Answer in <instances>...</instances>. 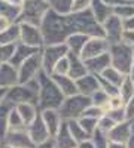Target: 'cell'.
Returning a JSON list of instances; mask_svg holds the SVG:
<instances>
[{"instance_id":"44dd1931","label":"cell","mask_w":134,"mask_h":148,"mask_svg":"<svg viewBox=\"0 0 134 148\" xmlns=\"http://www.w3.org/2000/svg\"><path fill=\"white\" fill-rule=\"evenodd\" d=\"M67 59H69V74L67 76L72 77L73 80H78L81 77H83L85 74H88L87 67L83 64V59L79 55L75 53H67Z\"/></svg>"},{"instance_id":"5bb4252c","label":"cell","mask_w":134,"mask_h":148,"mask_svg":"<svg viewBox=\"0 0 134 148\" xmlns=\"http://www.w3.org/2000/svg\"><path fill=\"white\" fill-rule=\"evenodd\" d=\"M131 138V123L130 120H125L122 123L115 125L110 132L107 133V139L112 142H121V144H127Z\"/></svg>"},{"instance_id":"5b68a950","label":"cell","mask_w":134,"mask_h":148,"mask_svg":"<svg viewBox=\"0 0 134 148\" xmlns=\"http://www.w3.org/2000/svg\"><path fill=\"white\" fill-rule=\"evenodd\" d=\"M49 9L51 8L46 3V0H26L21 6L17 24H28V25L39 27Z\"/></svg>"},{"instance_id":"7402d4cb","label":"cell","mask_w":134,"mask_h":148,"mask_svg":"<svg viewBox=\"0 0 134 148\" xmlns=\"http://www.w3.org/2000/svg\"><path fill=\"white\" fill-rule=\"evenodd\" d=\"M52 80L55 82V84L58 86L60 92L63 93L64 98L67 96H73L78 93V88H76V82L69 76H57V74H51Z\"/></svg>"},{"instance_id":"83f0119b","label":"cell","mask_w":134,"mask_h":148,"mask_svg":"<svg viewBox=\"0 0 134 148\" xmlns=\"http://www.w3.org/2000/svg\"><path fill=\"white\" fill-rule=\"evenodd\" d=\"M99 76H100L103 80H106L107 83L113 84L115 88H119V84L122 83V80H124V77H125L122 73L118 71L116 68H113L112 65H109L101 74H99Z\"/></svg>"},{"instance_id":"603a6c76","label":"cell","mask_w":134,"mask_h":148,"mask_svg":"<svg viewBox=\"0 0 134 148\" xmlns=\"http://www.w3.org/2000/svg\"><path fill=\"white\" fill-rule=\"evenodd\" d=\"M90 10L94 16V19L97 21L101 25V24L110 16L113 15V9L110 6H107L103 0H92L91 2V6H90Z\"/></svg>"},{"instance_id":"d6a6232c","label":"cell","mask_w":134,"mask_h":148,"mask_svg":"<svg viewBox=\"0 0 134 148\" xmlns=\"http://www.w3.org/2000/svg\"><path fill=\"white\" fill-rule=\"evenodd\" d=\"M113 15H115V16H118L119 19H122V21L130 19V18L134 15V5L127 2V3L121 5V6L113 8Z\"/></svg>"},{"instance_id":"9c48e42d","label":"cell","mask_w":134,"mask_h":148,"mask_svg":"<svg viewBox=\"0 0 134 148\" xmlns=\"http://www.w3.org/2000/svg\"><path fill=\"white\" fill-rule=\"evenodd\" d=\"M101 30H103V37L109 42V45L118 43L122 40V34L125 31L124 21L115 15H110L101 24Z\"/></svg>"},{"instance_id":"ffe728a7","label":"cell","mask_w":134,"mask_h":148,"mask_svg":"<svg viewBox=\"0 0 134 148\" xmlns=\"http://www.w3.org/2000/svg\"><path fill=\"white\" fill-rule=\"evenodd\" d=\"M15 84H18V70L9 62L2 64L0 65V88L9 89Z\"/></svg>"},{"instance_id":"52a82bcc","label":"cell","mask_w":134,"mask_h":148,"mask_svg":"<svg viewBox=\"0 0 134 148\" xmlns=\"http://www.w3.org/2000/svg\"><path fill=\"white\" fill-rule=\"evenodd\" d=\"M67 53H69V49H67V46L64 43L45 45L40 49V55H42V71H45L48 76H51L55 64L61 58H64Z\"/></svg>"},{"instance_id":"e575fe53","label":"cell","mask_w":134,"mask_h":148,"mask_svg":"<svg viewBox=\"0 0 134 148\" xmlns=\"http://www.w3.org/2000/svg\"><path fill=\"white\" fill-rule=\"evenodd\" d=\"M78 121H79V125L82 126V129L91 136V135L95 132V129H97V121L99 120L90 119V117H81V119H78Z\"/></svg>"},{"instance_id":"d4e9b609","label":"cell","mask_w":134,"mask_h":148,"mask_svg":"<svg viewBox=\"0 0 134 148\" xmlns=\"http://www.w3.org/2000/svg\"><path fill=\"white\" fill-rule=\"evenodd\" d=\"M90 39L88 36H85V34H81V33H76V34H72L69 36L64 45L67 46L69 49V52L70 53H75V55H81L82 52V49L85 46V43H87V40Z\"/></svg>"},{"instance_id":"bcb514c9","label":"cell","mask_w":134,"mask_h":148,"mask_svg":"<svg viewBox=\"0 0 134 148\" xmlns=\"http://www.w3.org/2000/svg\"><path fill=\"white\" fill-rule=\"evenodd\" d=\"M78 148H95V145H94L92 139L90 138V139H87V141L79 142V144H78Z\"/></svg>"},{"instance_id":"7a4b0ae2","label":"cell","mask_w":134,"mask_h":148,"mask_svg":"<svg viewBox=\"0 0 134 148\" xmlns=\"http://www.w3.org/2000/svg\"><path fill=\"white\" fill-rule=\"evenodd\" d=\"M39 83V93H37V110H58L61 105L64 96L60 92L58 86L52 80L51 76H48L45 71H40L37 76Z\"/></svg>"},{"instance_id":"8992f818","label":"cell","mask_w":134,"mask_h":148,"mask_svg":"<svg viewBox=\"0 0 134 148\" xmlns=\"http://www.w3.org/2000/svg\"><path fill=\"white\" fill-rule=\"evenodd\" d=\"M91 105L90 96H83L81 93H76L73 96H67L63 99L61 105L58 108V114L63 121H70V120H78L82 117L83 111L87 107Z\"/></svg>"},{"instance_id":"3957f363","label":"cell","mask_w":134,"mask_h":148,"mask_svg":"<svg viewBox=\"0 0 134 148\" xmlns=\"http://www.w3.org/2000/svg\"><path fill=\"white\" fill-rule=\"evenodd\" d=\"M107 53L110 56V65L124 76H128L134 62V47L124 42H118L109 46Z\"/></svg>"},{"instance_id":"60d3db41","label":"cell","mask_w":134,"mask_h":148,"mask_svg":"<svg viewBox=\"0 0 134 148\" xmlns=\"http://www.w3.org/2000/svg\"><path fill=\"white\" fill-rule=\"evenodd\" d=\"M92 0H73L72 6H70V12H83L88 10L91 6Z\"/></svg>"},{"instance_id":"cb8c5ba5","label":"cell","mask_w":134,"mask_h":148,"mask_svg":"<svg viewBox=\"0 0 134 148\" xmlns=\"http://www.w3.org/2000/svg\"><path fill=\"white\" fill-rule=\"evenodd\" d=\"M15 110L18 111V114H19L21 120L24 121V125H26V127H27V126L30 125V123L36 119V116L39 114L37 105H36V104H30V102L15 105Z\"/></svg>"},{"instance_id":"1f68e13d","label":"cell","mask_w":134,"mask_h":148,"mask_svg":"<svg viewBox=\"0 0 134 148\" xmlns=\"http://www.w3.org/2000/svg\"><path fill=\"white\" fill-rule=\"evenodd\" d=\"M21 129H26V125H24V121L21 120L18 111L14 107L12 111L9 113V117H8V130H21Z\"/></svg>"},{"instance_id":"7dc6e473","label":"cell","mask_w":134,"mask_h":148,"mask_svg":"<svg viewBox=\"0 0 134 148\" xmlns=\"http://www.w3.org/2000/svg\"><path fill=\"white\" fill-rule=\"evenodd\" d=\"M34 148H55V145H54L52 138H49L48 141H45V142H42V144H39V145H36Z\"/></svg>"},{"instance_id":"6f0895ef","label":"cell","mask_w":134,"mask_h":148,"mask_svg":"<svg viewBox=\"0 0 134 148\" xmlns=\"http://www.w3.org/2000/svg\"><path fill=\"white\" fill-rule=\"evenodd\" d=\"M0 142H2V141H0Z\"/></svg>"},{"instance_id":"2e32d148","label":"cell","mask_w":134,"mask_h":148,"mask_svg":"<svg viewBox=\"0 0 134 148\" xmlns=\"http://www.w3.org/2000/svg\"><path fill=\"white\" fill-rule=\"evenodd\" d=\"M40 117L45 123L48 132H49V136L54 138L55 133L60 129V126H61V123H63L61 117H60V114H58V110H42Z\"/></svg>"},{"instance_id":"d6986e66","label":"cell","mask_w":134,"mask_h":148,"mask_svg":"<svg viewBox=\"0 0 134 148\" xmlns=\"http://www.w3.org/2000/svg\"><path fill=\"white\" fill-rule=\"evenodd\" d=\"M52 141H54L55 148H78V144L72 138L66 121L61 123V126H60L58 132L55 133V136L52 138Z\"/></svg>"},{"instance_id":"836d02e7","label":"cell","mask_w":134,"mask_h":148,"mask_svg":"<svg viewBox=\"0 0 134 148\" xmlns=\"http://www.w3.org/2000/svg\"><path fill=\"white\" fill-rule=\"evenodd\" d=\"M73 0H46V3L49 5V8L58 14H69L70 6Z\"/></svg>"},{"instance_id":"f5cc1de1","label":"cell","mask_w":134,"mask_h":148,"mask_svg":"<svg viewBox=\"0 0 134 148\" xmlns=\"http://www.w3.org/2000/svg\"><path fill=\"white\" fill-rule=\"evenodd\" d=\"M128 77L134 82V62H133V67H131V70H130V73H128Z\"/></svg>"},{"instance_id":"30bf717a","label":"cell","mask_w":134,"mask_h":148,"mask_svg":"<svg viewBox=\"0 0 134 148\" xmlns=\"http://www.w3.org/2000/svg\"><path fill=\"white\" fill-rule=\"evenodd\" d=\"M19 42L31 47H37V49H42L45 45L40 28L34 25H28V24H19Z\"/></svg>"},{"instance_id":"f907efd6","label":"cell","mask_w":134,"mask_h":148,"mask_svg":"<svg viewBox=\"0 0 134 148\" xmlns=\"http://www.w3.org/2000/svg\"><path fill=\"white\" fill-rule=\"evenodd\" d=\"M6 2H8L9 5H12V6H15V8H21L26 0H6Z\"/></svg>"},{"instance_id":"7bdbcfd3","label":"cell","mask_w":134,"mask_h":148,"mask_svg":"<svg viewBox=\"0 0 134 148\" xmlns=\"http://www.w3.org/2000/svg\"><path fill=\"white\" fill-rule=\"evenodd\" d=\"M125 116H127V120L134 119V96L125 104Z\"/></svg>"},{"instance_id":"ba28073f","label":"cell","mask_w":134,"mask_h":148,"mask_svg":"<svg viewBox=\"0 0 134 148\" xmlns=\"http://www.w3.org/2000/svg\"><path fill=\"white\" fill-rule=\"evenodd\" d=\"M17 70H18V83L19 84H24V83L36 79V76L42 71V55H40V51H37L31 56H28Z\"/></svg>"},{"instance_id":"e0dca14e","label":"cell","mask_w":134,"mask_h":148,"mask_svg":"<svg viewBox=\"0 0 134 148\" xmlns=\"http://www.w3.org/2000/svg\"><path fill=\"white\" fill-rule=\"evenodd\" d=\"M85 67H87V71L90 74H101L109 65H110V56L109 53H101L99 56H94V58H90V59H85L83 61Z\"/></svg>"},{"instance_id":"b9f144b4","label":"cell","mask_w":134,"mask_h":148,"mask_svg":"<svg viewBox=\"0 0 134 148\" xmlns=\"http://www.w3.org/2000/svg\"><path fill=\"white\" fill-rule=\"evenodd\" d=\"M109 108L110 110H118V108H125V102L122 101V98L119 95L110 96L109 98Z\"/></svg>"},{"instance_id":"816d5d0a","label":"cell","mask_w":134,"mask_h":148,"mask_svg":"<svg viewBox=\"0 0 134 148\" xmlns=\"http://www.w3.org/2000/svg\"><path fill=\"white\" fill-rule=\"evenodd\" d=\"M6 92H8V89H5V88H0V104H2V101L5 99Z\"/></svg>"},{"instance_id":"277c9868","label":"cell","mask_w":134,"mask_h":148,"mask_svg":"<svg viewBox=\"0 0 134 148\" xmlns=\"http://www.w3.org/2000/svg\"><path fill=\"white\" fill-rule=\"evenodd\" d=\"M37 93H39V83L37 79H33L24 84H15L8 89L5 99H8L10 104L19 105V104H36L37 105Z\"/></svg>"},{"instance_id":"4dcf8cb0","label":"cell","mask_w":134,"mask_h":148,"mask_svg":"<svg viewBox=\"0 0 134 148\" xmlns=\"http://www.w3.org/2000/svg\"><path fill=\"white\" fill-rule=\"evenodd\" d=\"M19 12H21V8H15V6L9 5L6 0H0V15L8 18L10 22H17L18 21Z\"/></svg>"},{"instance_id":"c3c4849f","label":"cell","mask_w":134,"mask_h":148,"mask_svg":"<svg viewBox=\"0 0 134 148\" xmlns=\"http://www.w3.org/2000/svg\"><path fill=\"white\" fill-rule=\"evenodd\" d=\"M124 28H125V30H131V31H134V15H133L130 19L124 21Z\"/></svg>"},{"instance_id":"f6af8a7d","label":"cell","mask_w":134,"mask_h":148,"mask_svg":"<svg viewBox=\"0 0 134 148\" xmlns=\"http://www.w3.org/2000/svg\"><path fill=\"white\" fill-rule=\"evenodd\" d=\"M10 24H14V22H10L8 18H5V16H2V15H0V33H2V31H5L9 25H10Z\"/></svg>"},{"instance_id":"d590c367","label":"cell","mask_w":134,"mask_h":148,"mask_svg":"<svg viewBox=\"0 0 134 148\" xmlns=\"http://www.w3.org/2000/svg\"><path fill=\"white\" fill-rule=\"evenodd\" d=\"M14 49H15V45H0V65L8 64L10 61Z\"/></svg>"},{"instance_id":"4316f807","label":"cell","mask_w":134,"mask_h":148,"mask_svg":"<svg viewBox=\"0 0 134 148\" xmlns=\"http://www.w3.org/2000/svg\"><path fill=\"white\" fill-rule=\"evenodd\" d=\"M15 105L10 104L8 99H3L2 104H0V141L3 139L5 133L8 130V117H9V113L12 111Z\"/></svg>"},{"instance_id":"f35d334b","label":"cell","mask_w":134,"mask_h":148,"mask_svg":"<svg viewBox=\"0 0 134 148\" xmlns=\"http://www.w3.org/2000/svg\"><path fill=\"white\" fill-rule=\"evenodd\" d=\"M52 74H57V76H67V74H69V59H67V55L64 58H61L55 64V67L52 70Z\"/></svg>"},{"instance_id":"f546056e","label":"cell","mask_w":134,"mask_h":148,"mask_svg":"<svg viewBox=\"0 0 134 148\" xmlns=\"http://www.w3.org/2000/svg\"><path fill=\"white\" fill-rule=\"evenodd\" d=\"M118 95L122 98V101H124L125 104L134 96V82H133L128 76H125L124 80H122V83L119 84V88H118Z\"/></svg>"},{"instance_id":"74e56055","label":"cell","mask_w":134,"mask_h":148,"mask_svg":"<svg viewBox=\"0 0 134 148\" xmlns=\"http://www.w3.org/2000/svg\"><path fill=\"white\" fill-rule=\"evenodd\" d=\"M106 116L110 119L113 123H122L127 120V116H125V108H118V110H109Z\"/></svg>"},{"instance_id":"681fc988","label":"cell","mask_w":134,"mask_h":148,"mask_svg":"<svg viewBox=\"0 0 134 148\" xmlns=\"http://www.w3.org/2000/svg\"><path fill=\"white\" fill-rule=\"evenodd\" d=\"M106 148H127V144H121V142H112V141H109Z\"/></svg>"},{"instance_id":"db71d44e","label":"cell","mask_w":134,"mask_h":148,"mask_svg":"<svg viewBox=\"0 0 134 148\" xmlns=\"http://www.w3.org/2000/svg\"><path fill=\"white\" fill-rule=\"evenodd\" d=\"M127 148H134V138H130V141L127 142Z\"/></svg>"},{"instance_id":"8d00e7d4","label":"cell","mask_w":134,"mask_h":148,"mask_svg":"<svg viewBox=\"0 0 134 148\" xmlns=\"http://www.w3.org/2000/svg\"><path fill=\"white\" fill-rule=\"evenodd\" d=\"M115 125H116V123H113L110 119H109V117L104 114L103 117L99 119V121H97V130L101 132V133H104V135H107Z\"/></svg>"},{"instance_id":"9f6ffc18","label":"cell","mask_w":134,"mask_h":148,"mask_svg":"<svg viewBox=\"0 0 134 148\" xmlns=\"http://www.w3.org/2000/svg\"><path fill=\"white\" fill-rule=\"evenodd\" d=\"M127 2H128V3H133V5H134V0H127Z\"/></svg>"},{"instance_id":"484cf974","label":"cell","mask_w":134,"mask_h":148,"mask_svg":"<svg viewBox=\"0 0 134 148\" xmlns=\"http://www.w3.org/2000/svg\"><path fill=\"white\" fill-rule=\"evenodd\" d=\"M19 43V24L14 22L0 33V45H17Z\"/></svg>"},{"instance_id":"ac0fdd59","label":"cell","mask_w":134,"mask_h":148,"mask_svg":"<svg viewBox=\"0 0 134 148\" xmlns=\"http://www.w3.org/2000/svg\"><path fill=\"white\" fill-rule=\"evenodd\" d=\"M37 51H40V49L37 47H31V46H27L24 43H17L15 45V49H14V53H12V58L9 61L10 65H14L15 68H18L24 61H26L28 56H31L33 53H36Z\"/></svg>"},{"instance_id":"8fae6325","label":"cell","mask_w":134,"mask_h":148,"mask_svg":"<svg viewBox=\"0 0 134 148\" xmlns=\"http://www.w3.org/2000/svg\"><path fill=\"white\" fill-rule=\"evenodd\" d=\"M2 144L12 147V148H34L36 145L30 139L27 129L21 130H8L2 139Z\"/></svg>"},{"instance_id":"9a60e30c","label":"cell","mask_w":134,"mask_h":148,"mask_svg":"<svg viewBox=\"0 0 134 148\" xmlns=\"http://www.w3.org/2000/svg\"><path fill=\"white\" fill-rule=\"evenodd\" d=\"M76 82V88H78V93L83 95V96H91L95 90L100 89L99 80H97L95 74H85L83 77L75 80Z\"/></svg>"},{"instance_id":"ab89813d","label":"cell","mask_w":134,"mask_h":148,"mask_svg":"<svg viewBox=\"0 0 134 148\" xmlns=\"http://www.w3.org/2000/svg\"><path fill=\"white\" fill-rule=\"evenodd\" d=\"M103 116H104V111L100 107H95V105L87 107L83 111V114H82V117H90V119H95V120H99Z\"/></svg>"},{"instance_id":"ee69618b","label":"cell","mask_w":134,"mask_h":148,"mask_svg":"<svg viewBox=\"0 0 134 148\" xmlns=\"http://www.w3.org/2000/svg\"><path fill=\"white\" fill-rule=\"evenodd\" d=\"M121 42H124V43H127V45L134 47V31L125 30L124 34H122V40H121Z\"/></svg>"},{"instance_id":"7c38bea8","label":"cell","mask_w":134,"mask_h":148,"mask_svg":"<svg viewBox=\"0 0 134 148\" xmlns=\"http://www.w3.org/2000/svg\"><path fill=\"white\" fill-rule=\"evenodd\" d=\"M109 42L104 39V37H90L85 43L82 52H81V58L85 61V59H90V58H94V56H99L101 53H106L109 51Z\"/></svg>"},{"instance_id":"11a10c76","label":"cell","mask_w":134,"mask_h":148,"mask_svg":"<svg viewBox=\"0 0 134 148\" xmlns=\"http://www.w3.org/2000/svg\"><path fill=\"white\" fill-rule=\"evenodd\" d=\"M0 148H12V147H8V145H5V144L0 142Z\"/></svg>"},{"instance_id":"6da1fadb","label":"cell","mask_w":134,"mask_h":148,"mask_svg":"<svg viewBox=\"0 0 134 148\" xmlns=\"http://www.w3.org/2000/svg\"><path fill=\"white\" fill-rule=\"evenodd\" d=\"M39 28L45 45L64 43L69 36L76 33L88 37H103L101 25L94 19L90 9L83 12H69V14H58L49 9L43 16Z\"/></svg>"},{"instance_id":"f1b7e54d","label":"cell","mask_w":134,"mask_h":148,"mask_svg":"<svg viewBox=\"0 0 134 148\" xmlns=\"http://www.w3.org/2000/svg\"><path fill=\"white\" fill-rule=\"evenodd\" d=\"M67 123V127H69V132L72 135V138L75 139L76 144L82 142V141H87L90 139L91 136L82 129V126L79 125V121L78 120H70V121H66Z\"/></svg>"},{"instance_id":"4fadbf2b","label":"cell","mask_w":134,"mask_h":148,"mask_svg":"<svg viewBox=\"0 0 134 148\" xmlns=\"http://www.w3.org/2000/svg\"><path fill=\"white\" fill-rule=\"evenodd\" d=\"M27 129V133H28V136L30 139L33 141L34 145H39L45 141H48L51 136H49V132H48L46 126H45V123L40 117V111H39V114L36 116V119L30 123V125L26 127Z\"/></svg>"}]
</instances>
